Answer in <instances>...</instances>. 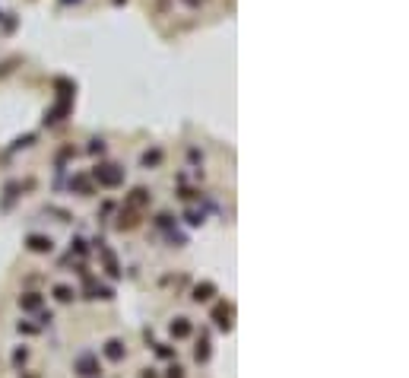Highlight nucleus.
<instances>
[{
	"label": "nucleus",
	"mask_w": 409,
	"mask_h": 378,
	"mask_svg": "<svg viewBox=\"0 0 409 378\" xmlns=\"http://www.w3.org/2000/svg\"><path fill=\"white\" fill-rule=\"evenodd\" d=\"M92 178H95L102 188H118L121 182H124V169L111 166V162H102V166L92 169Z\"/></svg>",
	"instance_id": "nucleus-1"
},
{
	"label": "nucleus",
	"mask_w": 409,
	"mask_h": 378,
	"mask_svg": "<svg viewBox=\"0 0 409 378\" xmlns=\"http://www.w3.org/2000/svg\"><path fill=\"white\" fill-rule=\"evenodd\" d=\"M76 375L80 378H99L102 375V366H99V359H95L92 353H83L80 359H76Z\"/></svg>",
	"instance_id": "nucleus-2"
},
{
	"label": "nucleus",
	"mask_w": 409,
	"mask_h": 378,
	"mask_svg": "<svg viewBox=\"0 0 409 378\" xmlns=\"http://www.w3.org/2000/svg\"><path fill=\"white\" fill-rule=\"evenodd\" d=\"M232 318H235V305H232V302H219V305L213 308V321H216V328L229 331V328H232Z\"/></svg>",
	"instance_id": "nucleus-3"
},
{
	"label": "nucleus",
	"mask_w": 409,
	"mask_h": 378,
	"mask_svg": "<svg viewBox=\"0 0 409 378\" xmlns=\"http://www.w3.org/2000/svg\"><path fill=\"white\" fill-rule=\"evenodd\" d=\"M95 245H99V254H102V261H105V273H108L111 280H118V277H121V267H118V257H115V254H111L108 248H105V242H95Z\"/></svg>",
	"instance_id": "nucleus-4"
},
{
	"label": "nucleus",
	"mask_w": 409,
	"mask_h": 378,
	"mask_svg": "<svg viewBox=\"0 0 409 378\" xmlns=\"http://www.w3.org/2000/svg\"><path fill=\"white\" fill-rule=\"evenodd\" d=\"M105 359H111V363H121V359L127 356V350H124V340H118V337H111V340H105Z\"/></svg>",
	"instance_id": "nucleus-5"
},
{
	"label": "nucleus",
	"mask_w": 409,
	"mask_h": 378,
	"mask_svg": "<svg viewBox=\"0 0 409 378\" xmlns=\"http://www.w3.org/2000/svg\"><path fill=\"white\" fill-rule=\"evenodd\" d=\"M127 207L130 210H143V207H149V191H146V188H134V191L127 194Z\"/></svg>",
	"instance_id": "nucleus-6"
},
{
	"label": "nucleus",
	"mask_w": 409,
	"mask_h": 378,
	"mask_svg": "<svg viewBox=\"0 0 409 378\" xmlns=\"http://www.w3.org/2000/svg\"><path fill=\"white\" fill-rule=\"evenodd\" d=\"M25 245H29V251H35V254H48L51 248H54L51 235H29V238H25Z\"/></svg>",
	"instance_id": "nucleus-7"
},
{
	"label": "nucleus",
	"mask_w": 409,
	"mask_h": 378,
	"mask_svg": "<svg viewBox=\"0 0 409 378\" xmlns=\"http://www.w3.org/2000/svg\"><path fill=\"white\" fill-rule=\"evenodd\" d=\"M216 296V283H210V280H203V283H197L194 286V302H210V299Z\"/></svg>",
	"instance_id": "nucleus-8"
},
{
	"label": "nucleus",
	"mask_w": 409,
	"mask_h": 378,
	"mask_svg": "<svg viewBox=\"0 0 409 378\" xmlns=\"http://www.w3.org/2000/svg\"><path fill=\"white\" fill-rule=\"evenodd\" d=\"M115 226H118L121 232H124V229H136V226H140V210H130V207H127V210L118 216Z\"/></svg>",
	"instance_id": "nucleus-9"
},
{
	"label": "nucleus",
	"mask_w": 409,
	"mask_h": 378,
	"mask_svg": "<svg viewBox=\"0 0 409 378\" xmlns=\"http://www.w3.org/2000/svg\"><path fill=\"white\" fill-rule=\"evenodd\" d=\"M67 111H70V99H60L54 108H48V111H45V124H57L60 118L67 115Z\"/></svg>",
	"instance_id": "nucleus-10"
},
{
	"label": "nucleus",
	"mask_w": 409,
	"mask_h": 378,
	"mask_svg": "<svg viewBox=\"0 0 409 378\" xmlns=\"http://www.w3.org/2000/svg\"><path fill=\"white\" fill-rule=\"evenodd\" d=\"M168 331H171V337H175V340H184V337H190V331H194V328H190L187 318H175V321L168 324Z\"/></svg>",
	"instance_id": "nucleus-11"
},
{
	"label": "nucleus",
	"mask_w": 409,
	"mask_h": 378,
	"mask_svg": "<svg viewBox=\"0 0 409 378\" xmlns=\"http://www.w3.org/2000/svg\"><path fill=\"white\" fill-rule=\"evenodd\" d=\"M210 356H213V350H210V340H206V334H203L200 343H197V350H194V359L203 366V363H210Z\"/></svg>",
	"instance_id": "nucleus-12"
},
{
	"label": "nucleus",
	"mask_w": 409,
	"mask_h": 378,
	"mask_svg": "<svg viewBox=\"0 0 409 378\" xmlns=\"http://www.w3.org/2000/svg\"><path fill=\"white\" fill-rule=\"evenodd\" d=\"M38 305H41V296H38V293H25V296H19V308H22V312H35Z\"/></svg>",
	"instance_id": "nucleus-13"
},
{
	"label": "nucleus",
	"mask_w": 409,
	"mask_h": 378,
	"mask_svg": "<svg viewBox=\"0 0 409 378\" xmlns=\"http://www.w3.org/2000/svg\"><path fill=\"white\" fill-rule=\"evenodd\" d=\"M19 191H22V185H19V182H10V185L3 188V194H6V197H3V203H0V207L6 210V207H10V203L16 200V194H19Z\"/></svg>",
	"instance_id": "nucleus-14"
},
{
	"label": "nucleus",
	"mask_w": 409,
	"mask_h": 378,
	"mask_svg": "<svg viewBox=\"0 0 409 378\" xmlns=\"http://www.w3.org/2000/svg\"><path fill=\"white\" fill-rule=\"evenodd\" d=\"M140 162H143V169H152V166H159V162H162V150H146Z\"/></svg>",
	"instance_id": "nucleus-15"
},
{
	"label": "nucleus",
	"mask_w": 409,
	"mask_h": 378,
	"mask_svg": "<svg viewBox=\"0 0 409 378\" xmlns=\"http://www.w3.org/2000/svg\"><path fill=\"white\" fill-rule=\"evenodd\" d=\"M73 289L70 286H64V283H57V286H54V299H57V302H73Z\"/></svg>",
	"instance_id": "nucleus-16"
},
{
	"label": "nucleus",
	"mask_w": 409,
	"mask_h": 378,
	"mask_svg": "<svg viewBox=\"0 0 409 378\" xmlns=\"http://www.w3.org/2000/svg\"><path fill=\"white\" fill-rule=\"evenodd\" d=\"M70 188H76V191H80V194H89V191H92V182H89V178H86V175H76L73 182H70Z\"/></svg>",
	"instance_id": "nucleus-17"
},
{
	"label": "nucleus",
	"mask_w": 409,
	"mask_h": 378,
	"mask_svg": "<svg viewBox=\"0 0 409 378\" xmlns=\"http://www.w3.org/2000/svg\"><path fill=\"white\" fill-rule=\"evenodd\" d=\"M187 222L190 226H200L203 222V210H187Z\"/></svg>",
	"instance_id": "nucleus-18"
},
{
	"label": "nucleus",
	"mask_w": 409,
	"mask_h": 378,
	"mask_svg": "<svg viewBox=\"0 0 409 378\" xmlns=\"http://www.w3.org/2000/svg\"><path fill=\"white\" fill-rule=\"evenodd\" d=\"M25 359H29V350H25V347H19V350L13 353V366H22Z\"/></svg>",
	"instance_id": "nucleus-19"
},
{
	"label": "nucleus",
	"mask_w": 409,
	"mask_h": 378,
	"mask_svg": "<svg viewBox=\"0 0 409 378\" xmlns=\"http://www.w3.org/2000/svg\"><path fill=\"white\" fill-rule=\"evenodd\" d=\"M35 143V134H25V137H19V140L13 143V150H19V147H32Z\"/></svg>",
	"instance_id": "nucleus-20"
},
{
	"label": "nucleus",
	"mask_w": 409,
	"mask_h": 378,
	"mask_svg": "<svg viewBox=\"0 0 409 378\" xmlns=\"http://www.w3.org/2000/svg\"><path fill=\"white\" fill-rule=\"evenodd\" d=\"M155 353H159L162 359H171V356H175V350H171V347H165V343H159V347H155Z\"/></svg>",
	"instance_id": "nucleus-21"
},
{
	"label": "nucleus",
	"mask_w": 409,
	"mask_h": 378,
	"mask_svg": "<svg viewBox=\"0 0 409 378\" xmlns=\"http://www.w3.org/2000/svg\"><path fill=\"white\" fill-rule=\"evenodd\" d=\"M165 378H184V369H181V366L175 363V366L168 369V372H165Z\"/></svg>",
	"instance_id": "nucleus-22"
},
{
	"label": "nucleus",
	"mask_w": 409,
	"mask_h": 378,
	"mask_svg": "<svg viewBox=\"0 0 409 378\" xmlns=\"http://www.w3.org/2000/svg\"><path fill=\"white\" fill-rule=\"evenodd\" d=\"M19 334H38V328H35V324H22L19 321Z\"/></svg>",
	"instance_id": "nucleus-23"
},
{
	"label": "nucleus",
	"mask_w": 409,
	"mask_h": 378,
	"mask_svg": "<svg viewBox=\"0 0 409 378\" xmlns=\"http://www.w3.org/2000/svg\"><path fill=\"white\" fill-rule=\"evenodd\" d=\"M102 150H105V143H102V140H92V147H89V153H99V156H102Z\"/></svg>",
	"instance_id": "nucleus-24"
},
{
	"label": "nucleus",
	"mask_w": 409,
	"mask_h": 378,
	"mask_svg": "<svg viewBox=\"0 0 409 378\" xmlns=\"http://www.w3.org/2000/svg\"><path fill=\"white\" fill-rule=\"evenodd\" d=\"M73 251L76 254H86V242H83V238H76V242H73Z\"/></svg>",
	"instance_id": "nucleus-25"
},
{
	"label": "nucleus",
	"mask_w": 409,
	"mask_h": 378,
	"mask_svg": "<svg viewBox=\"0 0 409 378\" xmlns=\"http://www.w3.org/2000/svg\"><path fill=\"white\" fill-rule=\"evenodd\" d=\"M187 3H190V6H194V3H200V0H187Z\"/></svg>",
	"instance_id": "nucleus-26"
},
{
	"label": "nucleus",
	"mask_w": 409,
	"mask_h": 378,
	"mask_svg": "<svg viewBox=\"0 0 409 378\" xmlns=\"http://www.w3.org/2000/svg\"><path fill=\"white\" fill-rule=\"evenodd\" d=\"M118 3H121V0H118Z\"/></svg>",
	"instance_id": "nucleus-27"
}]
</instances>
